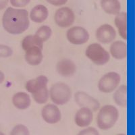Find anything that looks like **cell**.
Returning <instances> with one entry per match:
<instances>
[{
  "label": "cell",
  "instance_id": "6da1fadb",
  "mask_svg": "<svg viewBox=\"0 0 135 135\" xmlns=\"http://www.w3.org/2000/svg\"><path fill=\"white\" fill-rule=\"evenodd\" d=\"M2 25L5 31L11 35H20L28 28L29 15L26 9L8 8L2 18Z\"/></svg>",
  "mask_w": 135,
  "mask_h": 135
},
{
  "label": "cell",
  "instance_id": "7a4b0ae2",
  "mask_svg": "<svg viewBox=\"0 0 135 135\" xmlns=\"http://www.w3.org/2000/svg\"><path fill=\"white\" fill-rule=\"evenodd\" d=\"M47 77L40 75L28 80L25 84L26 91L31 94L32 99L38 104H45L49 99Z\"/></svg>",
  "mask_w": 135,
  "mask_h": 135
},
{
  "label": "cell",
  "instance_id": "3957f363",
  "mask_svg": "<svg viewBox=\"0 0 135 135\" xmlns=\"http://www.w3.org/2000/svg\"><path fill=\"white\" fill-rule=\"evenodd\" d=\"M97 117V124L99 129L108 131L114 127L119 118V112L115 106L105 105L99 108Z\"/></svg>",
  "mask_w": 135,
  "mask_h": 135
},
{
  "label": "cell",
  "instance_id": "277c9868",
  "mask_svg": "<svg viewBox=\"0 0 135 135\" xmlns=\"http://www.w3.org/2000/svg\"><path fill=\"white\" fill-rule=\"evenodd\" d=\"M72 89L67 84L58 82L54 84L49 90V96L54 104L64 105L72 98Z\"/></svg>",
  "mask_w": 135,
  "mask_h": 135
},
{
  "label": "cell",
  "instance_id": "5b68a950",
  "mask_svg": "<svg viewBox=\"0 0 135 135\" xmlns=\"http://www.w3.org/2000/svg\"><path fill=\"white\" fill-rule=\"evenodd\" d=\"M85 55L93 63L97 66L106 64L110 60L109 53L99 43L89 45L85 51Z\"/></svg>",
  "mask_w": 135,
  "mask_h": 135
},
{
  "label": "cell",
  "instance_id": "8992f818",
  "mask_svg": "<svg viewBox=\"0 0 135 135\" xmlns=\"http://www.w3.org/2000/svg\"><path fill=\"white\" fill-rule=\"evenodd\" d=\"M121 77L118 72H109L105 74L98 82V89L103 93L114 92L118 87Z\"/></svg>",
  "mask_w": 135,
  "mask_h": 135
},
{
  "label": "cell",
  "instance_id": "52a82bcc",
  "mask_svg": "<svg viewBox=\"0 0 135 135\" xmlns=\"http://www.w3.org/2000/svg\"><path fill=\"white\" fill-rule=\"evenodd\" d=\"M55 24L61 28H68L75 21L74 11L68 7H61L56 10L54 14Z\"/></svg>",
  "mask_w": 135,
  "mask_h": 135
},
{
  "label": "cell",
  "instance_id": "ba28073f",
  "mask_svg": "<svg viewBox=\"0 0 135 135\" xmlns=\"http://www.w3.org/2000/svg\"><path fill=\"white\" fill-rule=\"evenodd\" d=\"M89 33L82 26H76L70 28L66 32V38L70 43L76 45L85 44L89 41Z\"/></svg>",
  "mask_w": 135,
  "mask_h": 135
},
{
  "label": "cell",
  "instance_id": "9c48e42d",
  "mask_svg": "<svg viewBox=\"0 0 135 135\" xmlns=\"http://www.w3.org/2000/svg\"><path fill=\"white\" fill-rule=\"evenodd\" d=\"M74 98L75 103L80 108H87L93 112L98 111L101 108L99 101L84 91H77L74 94Z\"/></svg>",
  "mask_w": 135,
  "mask_h": 135
},
{
  "label": "cell",
  "instance_id": "30bf717a",
  "mask_svg": "<svg viewBox=\"0 0 135 135\" xmlns=\"http://www.w3.org/2000/svg\"><path fill=\"white\" fill-rule=\"evenodd\" d=\"M41 117L45 122L49 124H55L61 120V111L57 105L49 103L42 108Z\"/></svg>",
  "mask_w": 135,
  "mask_h": 135
},
{
  "label": "cell",
  "instance_id": "8fae6325",
  "mask_svg": "<svg viewBox=\"0 0 135 135\" xmlns=\"http://www.w3.org/2000/svg\"><path fill=\"white\" fill-rule=\"evenodd\" d=\"M95 37L99 43L109 44L114 41L116 38V32L114 28L109 24H104L96 30Z\"/></svg>",
  "mask_w": 135,
  "mask_h": 135
},
{
  "label": "cell",
  "instance_id": "7c38bea8",
  "mask_svg": "<svg viewBox=\"0 0 135 135\" xmlns=\"http://www.w3.org/2000/svg\"><path fill=\"white\" fill-rule=\"evenodd\" d=\"M77 66L74 61L69 58L61 59L56 64V71L59 75L64 78H70L76 74Z\"/></svg>",
  "mask_w": 135,
  "mask_h": 135
},
{
  "label": "cell",
  "instance_id": "4fadbf2b",
  "mask_svg": "<svg viewBox=\"0 0 135 135\" xmlns=\"http://www.w3.org/2000/svg\"><path fill=\"white\" fill-rule=\"evenodd\" d=\"M93 120V112L87 108H80L74 116L76 125L80 128H86L90 126Z\"/></svg>",
  "mask_w": 135,
  "mask_h": 135
},
{
  "label": "cell",
  "instance_id": "5bb4252c",
  "mask_svg": "<svg viewBox=\"0 0 135 135\" xmlns=\"http://www.w3.org/2000/svg\"><path fill=\"white\" fill-rule=\"evenodd\" d=\"M25 51V59L28 64L31 66H38L43 61V48L37 46L32 47Z\"/></svg>",
  "mask_w": 135,
  "mask_h": 135
},
{
  "label": "cell",
  "instance_id": "9a60e30c",
  "mask_svg": "<svg viewBox=\"0 0 135 135\" xmlns=\"http://www.w3.org/2000/svg\"><path fill=\"white\" fill-rule=\"evenodd\" d=\"M109 55L115 60H124L127 57V45L122 41H115L111 43Z\"/></svg>",
  "mask_w": 135,
  "mask_h": 135
},
{
  "label": "cell",
  "instance_id": "2e32d148",
  "mask_svg": "<svg viewBox=\"0 0 135 135\" xmlns=\"http://www.w3.org/2000/svg\"><path fill=\"white\" fill-rule=\"evenodd\" d=\"M28 15L32 22L35 23H42L47 19L49 11L43 5H37L31 9Z\"/></svg>",
  "mask_w": 135,
  "mask_h": 135
},
{
  "label": "cell",
  "instance_id": "e0dca14e",
  "mask_svg": "<svg viewBox=\"0 0 135 135\" xmlns=\"http://www.w3.org/2000/svg\"><path fill=\"white\" fill-rule=\"evenodd\" d=\"M12 103L17 109L25 110L28 109L31 105V99L30 95L25 92H18L13 95Z\"/></svg>",
  "mask_w": 135,
  "mask_h": 135
},
{
  "label": "cell",
  "instance_id": "ac0fdd59",
  "mask_svg": "<svg viewBox=\"0 0 135 135\" xmlns=\"http://www.w3.org/2000/svg\"><path fill=\"white\" fill-rule=\"evenodd\" d=\"M114 23L120 37L127 40V13L120 12L115 15Z\"/></svg>",
  "mask_w": 135,
  "mask_h": 135
},
{
  "label": "cell",
  "instance_id": "d6986e66",
  "mask_svg": "<svg viewBox=\"0 0 135 135\" xmlns=\"http://www.w3.org/2000/svg\"><path fill=\"white\" fill-rule=\"evenodd\" d=\"M113 99L117 105L126 108L127 106V86L126 84L120 85L115 89Z\"/></svg>",
  "mask_w": 135,
  "mask_h": 135
},
{
  "label": "cell",
  "instance_id": "ffe728a7",
  "mask_svg": "<svg viewBox=\"0 0 135 135\" xmlns=\"http://www.w3.org/2000/svg\"><path fill=\"white\" fill-rule=\"evenodd\" d=\"M101 7L106 14L116 15L121 10V4L119 0H101Z\"/></svg>",
  "mask_w": 135,
  "mask_h": 135
},
{
  "label": "cell",
  "instance_id": "44dd1931",
  "mask_svg": "<svg viewBox=\"0 0 135 135\" xmlns=\"http://www.w3.org/2000/svg\"><path fill=\"white\" fill-rule=\"evenodd\" d=\"M43 42L38 38L35 35H28L23 38L22 41V47L24 51H26L28 48L32 47H39L43 49Z\"/></svg>",
  "mask_w": 135,
  "mask_h": 135
},
{
  "label": "cell",
  "instance_id": "7402d4cb",
  "mask_svg": "<svg viewBox=\"0 0 135 135\" xmlns=\"http://www.w3.org/2000/svg\"><path fill=\"white\" fill-rule=\"evenodd\" d=\"M38 38H39L43 43L49 40L52 35V30L47 25L40 26L36 31L35 34Z\"/></svg>",
  "mask_w": 135,
  "mask_h": 135
},
{
  "label": "cell",
  "instance_id": "603a6c76",
  "mask_svg": "<svg viewBox=\"0 0 135 135\" xmlns=\"http://www.w3.org/2000/svg\"><path fill=\"white\" fill-rule=\"evenodd\" d=\"M9 135H30V132L25 125L17 124L11 131Z\"/></svg>",
  "mask_w": 135,
  "mask_h": 135
},
{
  "label": "cell",
  "instance_id": "cb8c5ba5",
  "mask_svg": "<svg viewBox=\"0 0 135 135\" xmlns=\"http://www.w3.org/2000/svg\"><path fill=\"white\" fill-rule=\"evenodd\" d=\"M13 54L12 49L8 45H0V57L7 58L12 56Z\"/></svg>",
  "mask_w": 135,
  "mask_h": 135
},
{
  "label": "cell",
  "instance_id": "d4e9b609",
  "mask_svg": "<svg viewBox=\"0 0 135 135\" xmlns=\"http://www.w3.org/2000/svg\"><path fill=\"white\" fill-rule=\"evenodd\" d=\"M78 135H100V134L95 128L88 126L80 131Z\"/></svg>",
  "mask_w": 135,
  "mask_h": 135
},
{
  "label": "cell",
  "instance_id": "484cf974",
  "mask_svg": "<svg viewBox=\"0 0 135 135\" xmlns=\"http://www.w3.org/2000/svg\"><path fill=\"white\" fill-rule=\"evenodd\" d=\"M11 5L16 8H24L31 2V0H9Z\"/></svg>",
  "mask_w": 135,
  "mask_h": 135
},
{
  "label": "cell",
  "instance_id": "4316f807",
  "mask_svg": "<svg viewBox=\"0 0 135 135\" xmlns=\"http://www.w3.org/2000/svg\"><path fill=\"white\" fill-rule=\"evenodd\" d=\"M49 4L54 6H64L68 2V0H46Z\"/></svg>",
  "mask_w": 135,
  "mask_h": 135
},
{
  "label": "cell",
  "instance_id": "83f0119b",
  "mask_svg": "<svg viewBox=\"0 0 135 135\" xmlns=\"http://www.w3.org/2000/svg\"><path fill=\"white\" fill-rule=\"evenodd\" d=\"M9 0H0V10L5 9L8 4Z\"/></svg>",
  "mask_w": 135,
  "mask_h": 135
},
{
  "label": "cell",
  "instance_id": "f1b7e54d",
  "mask_svg": "<svg viewBox=\"0 0 135 135\" xmlns=\"http://www.w3.org/2000/svg\"><path fill=\"white\" fill-rule=\"evenodd\" d=\"M5 80V74L2 71L0 70V84H2Z\"/></svg>",
  "mask_w": 135,
  "mask_h": 135
},
{
  "label": "cell",
  "instance_id": "f546056e",
  "mask_svg": "<svg viewBox=\"0 0 135 135\" xmlns=\"http://www.w3.org/2000/svg\"><path fill=\"white\" fill-rule=\"evenodd\" d=\"M116 135H126V134H124V133H120V134H118Z\"/></svg>",
  "mask_w": 135,
  "mask_h": 135
},
{
  "label": "cell",
  "instance_id": "4dcf8cb0",
  "mask_svg": "<svg viewBox=\"0 0 135 135\" xmlns=\"http://www.w3.org/2000/svg\"><path fill=\"white\" fill-rule=\"evenodd\" d=\"M0 135H5V134L3 133V132H1V131H0Z\"/></svg>",
  "mask_w": 135,
  "mask_h": 135
}]
</instances>
